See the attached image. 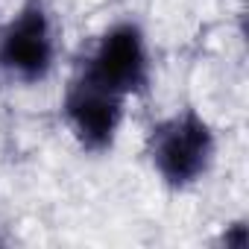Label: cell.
Returning <instances> with one entry per match:
<instances>
[{
    "label": "cell",
    "mask_w": 249,
    "mask_h": 249,
    "mask_svg": "<svg viewBox=\"0 0 249 249\" xmlns=\"http://www.w3.org/2000/svg\"><path fill=\"white\" fill-rule=\"evenodd\" d=\"M144 150L164 188L188 191L208 176L217 159V135L196 108L185 106L153 123Z\"/></svg>",
    "instance_id": "6da1fadb"
},
{
    "label": "cell",
    "mask_w": 249,
    "mask_h": 249,
    "mask_svg": "<svg viewBox=\"0 0 249 249\" xmlns=\"http://www.w3.org/2000/svg\"><path fill=\"white\" fill-rule=\"evenodd\" d=\"M56 65V30L41 0H30L0 27V71L21 85H38Z\"/></svg>",
    "instance_id": "3957f363"
},
{
    "label": "cell",
    "mask_w": 249,
    "mask_h": 249,
    "mask_svg": "<svg viewBox=\"0 0 249 249\" xmlns=\"http://www.w3.org/2000/svg\"><path fill=\"white\" fill-rule=\"evenodd\" d=\"M62 117L82 153L103 156L114 147L120 135L123 117H126V97L111 94L73 73L62 97Z\"/></svg>",
    "instance_id": "277c9868"
},
{
    "label": "cell",
    "mask_w": 249,
    "mask_h": 249,
    "mask_svg": "<svg viewBox=\"0 0 249 249\" xmlns=\"http://www.w3.org/2000/svg\"><path fill=\"white\" fill-rule=\"evenodd\" d=\"M220 243H223L226 249H246V246H249V226H246V220L229 223V226L223 229V234H220Z\"/></svg>",
    "instance_id": "5b68a950"
},
{
    "label": "cell",
    "mask_w": 249,
    "mask_h": 249,
    "mask_svg": "<svg viewBox=\"0 0 249 249\" xmlns=\"http://www.w3.org/2000/svg\"><path fill=\"white\" fill-rule=\"evenodd\" d=\"M76 73L126 100L147 94L153 62H150V41L144 27L132 18H120L108 24L97 36L94 47L88 50Z\"/></svg>",
    "instance_id": "7a4b0ae2"
}]
</instances>
